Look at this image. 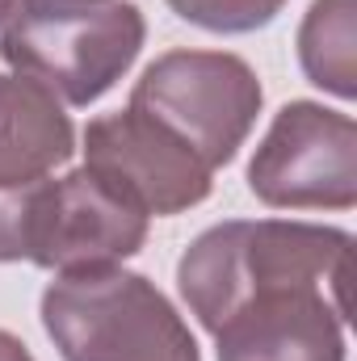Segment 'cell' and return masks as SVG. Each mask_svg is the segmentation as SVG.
Returning a JSON list of instances; mask_svg holds the SVG:
<instances>
[{
    "label": "cell",
    "instance_id": "2",
    "mask_svg": "<svg viewBox=\"0 0 357 361\" xmlns=\"http://www.w3.org/2000/svg\"><path fill=\"white\" fill-rule=\"evenodd\" d=\"M143 34V13L126 0H17L4 17L0 55L68 105H89L126 76Z\"/></svg>",
    "mask_w": 357,
    "mask_h": 361
},
{
    "label": "cell",
    "instance_id": "4",
    "mask_svg": "<svg viewBox=\"0 0 357 361\" xmlns=\"http://www.w3.org/2000/svg\"><path fill=\"white\" fill-rule=\"evenodd\" d=\"M131 109L173 130L214 173L248 139L261 114V80L227 51H169L139 76Z\"/></svg>",
    "mask_w": 357,
    "mask_h": 361
},
{
    "label": "cell",
    "instance_id": "5",
    "mask_svg": "<svg viewBox=\"0 0 357 361\" xmlns=\"http://www.w3.org/2000/svg\"><path fill=\"white\" fill-rule=\"evenodd\" d=\"M248 185L282 210H349L357 202V126L349 114L290 101L273 114Z\"/></svg>",
    "mask_w": 357,
    "mask_h": 361
},
{
    "label": "cell",
    "instance_id": "1",
    "mask_svg": "<svg viewBox=\"0 0 357 361\" xmlns=\"http://www.w3.org/2000/svg\"><path fill=\"white\" fill-rule=\"evenodd\" d=\"M353 240L320 223H219L202 231L177 265V286L202 328H210L236 298L273 281H320L349 307Z\"/></svg>",
    "mask_w": 357,
    "mask_h": 361
},
{
    "label": "cell",
    "instance_id": "6",
    "mask_svg": "<svg viewBox=\"0 0 357 361\" xmlns=\"http://www.w3.org/2000/svg\"><path fill=\"white\" fill-rule=\"evenodd\" d=\"M349 307L320 281H273L236 298L206 332L219 361H345Z\"/></svg>",
    "mask_w": 357,
    "mask_h": 361
},
{
    "label": "cell",
    "instance_id": "11",
    "mask_svg": "<svg viewBox=\"0 0 357 361\" xmlns=\"http://www.w3.org/2000/svg\"><path fill=\"white\" fill-rule=\"evenodd\" d=\"M286 0H169V8L189 25H202L210 34H248L269 25L282 13Z\"/></svg>",
    "mask_w": 357,
    "mask_h": 361
},
{
    "label": "cell",
    "instance_id": "14",
    "mask_svg": "<svg viewBox=\"0 0 357 361\" xmlns=\"http://www.w3.org/2000/svg\"><path fill=\"white\" fill-rule=\"evenodd\" d=\"M13 4H17V0H0V21L8 17V8H13Z\"/></svg>",
    "mask_w": 357,
    "mask_h": 361
},
{
    "label": "cell",
    "instance_id": "3",
    "mask_svg": "<svg viewBox=\"0 0 357 361\" xmlns=\"http://www.w3.org/2000/svg\"><path fill=\"white\" fill-rule=\"evenodd\" d=\"M42 328L63 361H202L177 307L118 265L59 273L42 294Z\"/></svg>",
    "mask_w": 357,
    "mask_h": 361
},
{
    "label": "cell",
    "instance_id": "7",
    "mask_svg": "<svg viewBox=\"0 0 357 361\" xmlns=\"http://www.w3.org/2000/svg\"><path fill=\"white\" fill-rule=\"evenodd\" d=\"M147 219L152 214L139 202H131L85 164L68 177L47 180L30 261L59 273L118 265L143 248Z\"/></svg>",
    "mask_w": 357,
    "mask_h": 361
},
{
    "label": "cell",
    "instance_id": "12",
    "mask_svg": "<svg viewBox=\"0 0 357 361\" xmlns=\"http://www.w3.org/2000/svg\"><path fill=\"white\" fill-rule=\"evenodd\" d=\"M47 180H34V185H0V261H30L34 257L38 210H42Z\"/></svg>",
    "mask_w": 357,
    "mask_h": 361
},
{
    "label": "cell",
    "instance_id": "8",
    "mask_svg": "<svg viewBox=\"0 0 357 361\" xmlns=\"http://www.w3.org/2000/svg\"><path fill=\"white\" fill-rule=\"evenodd\" d=\"M85 156L97 177L122 189L147 214H181L210 193V169L173 130L131 105L92 118L85 130Z\"/></svg>",
    "mask_w": 357,
    "mask_h": 361
},
{
    "label": "cell",
    "instance_id": "9",
    "mask_svg": "<svg viewBox=\"0 0 357 361\" xmlns=\"http://www.w3.org/2000/svg\"><path fill=\"white\" fill-rule=\"evenodd\" d=\"M72 152L76 130L55 92L30 76L0 80V185L47 180Z\"/></svg>",
    "mask_w": 357,
    "mask_h": 361
},
{
    "label": "cell",
    "instance_id": "10",
    "mask_svg": "<svg viewBox=\"0 0 357 361\" xmlns=\"http://www.w3.org/2000/svg\"><path fill=\"white\" fill-rule=\"evenodd\" d=\"M298 63L311 85L353 97L357 55H353V0H315L298 30Z\"/></svg>",
    "mask_w": 357,
    "mask_h": 361
},
{
    "label": "cell",
    "instance_id": "13",
    "mask_svg": "<svg viewBox=\"0 0 357 361\" xmlns=\"http://www.w3.org/2000/svg\"><path fill=\"white\" fill-rule=\"evenodd\" d=\"M0 361H34V357H30V349H25L13 332L0 328Z\"/></svg>",
    "mask_w": 357,
    "mask_h": 361
}]
</instances>
